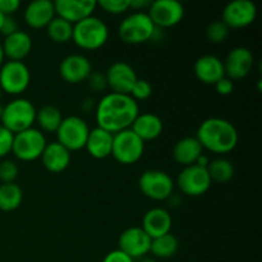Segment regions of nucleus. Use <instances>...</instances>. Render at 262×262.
Here are the masks:
<instances>
[{
    "instance_id": "1",
    "label": "nucleus",
    "mask_w": 262,
    "mask_h": 262,
    "mask_svg": "<svg viewBox=\"0 0 262 262\" xmlns=\"http://www.w3.org/2000/svg\"><path fill=\"white\" fill-rule=\"evenodd\" d=\"M138 114V102L129 95L109 92L96 105L97 127L113 135L129 129Z\"/></svg>"
},
{
    "instance_id": "2",
    "label": "nucleus",
    "mask_w": 262,
    "mask_h": 262,
    "mask_svg": "<svg viewBox=\"0 0 262 262\" xmlns=\"http://www.w3.org/2000/svg\"><path fill=\"white\" fill-rule=\"evenodd\" d=\"M196 138L201 143L202 148L217 155L234 150L239 140L238 130L233 123L217 117L204 120L197 129Z\"/></svg>"
},
{
    "instance_id": "3",
    "label": "nucleus",
    "mask_w": 262,
    "mask_h": 262,
    "mask_svg": "<svg viewBox=\"0 0 262 262\" xmlns=\"http://www.w3.org/2000/svg\"><path fill=\"white\" fill-rule=\"evenodd\" d=\"M107 38H109V28L106 23L95 15L84 18L73 25L72 40L83 50L91 51L101 49L106 43Z\"/></svg>"
},
{
    "instance_id": "4",
    "label": "nucleus",
    "mask_w": 262,
    "mask_h": 262,
    "mask_svg": "<svg viewBox=\"0 0 262 262\" xmlns=\"http://www.w3.org/2000/svg\"><path fill=\"white\" fill-rule=\"evenodd\" d=\"M36 107L30 100L17 97L4 106L2 115V125L17 135L32 128L36 122Z\"/></svg>"
},
{
    "instance_id": "5",
    "label": "nucleus",
    "mask_w": 262,
    "mask_h": 262,
    "mask_svg": "<svg viewBox=\"0 0 262 262\" xmlns=\"http://www.w3.org/2000/svg\"><path fill=\"white\" fill-rule=\"evenodd\" d=\"M155 25L146 12H135L120 22L118 33L120 40L129 45H140L152 38Z\"/></svg>"
},
{
    "instance_id": "6",
    "label": "nucleus",
    "mask_w": 262,
    "mask_h": 262,
    "mask_svg": "<svg viewBox=\"0 0 262 262\" xmlns=\"http://www.w3.org/2000/svg\"><path fill=\"white\" fill-rule=\"evenodd\" d=\"M143 152L145 142L130 128L114 135L112 155L119 164L132 165L142 158Z\"/></svg>"
},
{
    "instance_id": "7",
    "label": "nucleus",
    "mask_w": 262,
    "mask_h": 262,
    "mask_svg": "<svg viewBox=\"0 0 262 262\" xmlns=\"http://www.w3.org/2000/svg\"><path fill=\"white\" fill-rule=\"evenodd\" d=\"M56 142L60 143L61 146L68 151H78L84 148L89 138L90 128L86 120L82 119L78 115H69V117L63 118L58 130H56Z\"/></svg>"
},
{
    "instance_id": "8",
    "label": "nucleus",
    "mask_w": 262,
    "mask_h": 262,
    "mask_svg": "<svg viewBox=\"0 0 262 262\" xmlns=\"http://www.w3.org/2000/svg\"><path fill=\"white\" fill-rule=\"evenodd\" d=\"M46 138L40 129L30 128L14 135L12 152L20 161H33L41 158L45 150Z\"/></svg>"
},
{
    "instance_id": "9",
    "label": "nucleus",
    "mask_w": 262,
    "mask_h": 262,
    "mask_svg": "<svg viewBox=\"0 0 262 262\" xmlns=\"http://www.w3.org/2000/svg\"><path fill=\"white\" fill-rule=\"evenodd\" d=\"M31 82L30 68L23 61L8 60L0 67V89L9 95H20Z\"/></svg>"
},
{
    "instance_id": "10",
    "label": "nucleus",
    "mask_w": 262,
    "mask_h": 262,
    "mask_svg": "<svg viewBox=\"0 0 262 262\" xmlns=\"http://www.w3.org/2000/svg\"><path fill=\"white\" fill-rule=\"evenodd\" d=\"M138 187L147 199L154 201H165L173 194L174 182L163 170H146L138 179Z\"/></svg>"
},
{
    "instance_id": "11",
    "label": "nucleus",
    "mask_w": 262,
    "mask_h": 262,
    "mask_svg": "<svg viewBox=\"0 0 262 262\" xmlns=\"http://www.w3.org/2000/svg\"><path fill=\"white\" fill-rule=\"evenodd\" d=\"M177 184L182 193L186 196L199 197L209 191L211 187V178L206 168H201L193 164V165L186 166L179 173Z\"/></svg>"
},
{
    "instance_id": "12",
    "label": "nucleus",
    "mask_w": 262,
    "mask_h": 262,
    "mask_svg": "<svg viewBox=\"0 0 262 262\" xmlns=\"http://www.w3.org/2000/svg\"><path fill=\"white\" fill-rule=\"evenodd\" d=\"M148 15L155 27L169 28L182 22L184 17V7L177 0H155L148 8Z\"/></svg>"
},
{
    "instance_id": "13",
    "label": "nucleus",
    "mask_w": 262,
    "mask_h": 262,
    "mask_svg": "<svg viewBox=\"0 0 262 262\" xmlns=\"http://www.w3.org/2000/svg\"><path fill=\"white\" fill-rule=\"evenodd\" d=\"M257 15L256 4L251 0H233L222 13V20L229 28H245L252 25Z\"/></svg>"
},
{
    "instance_id": "14",
    "label": "nucleus",
    "mask_w": 262,
    "mask_h": 262,
    "mask_svg": "<svg viewBox=\"0 0 262 262\" xmlns=\"http://www.w3.org/2000/svg\"><path fill=\"white\" fill-rule=\"evenodd\" d=\"M107 87L114 94L129 95L138 77L136 71L125 61H115L107 68L106 73Z\"/></svg>"
},
{
    "instance_id": "15",
    "label": "nucleus",
    "mask_w": 262,
    "mask_h": 262,
    "mask_svg": "<svg viewBox=\"0 0 262 262\" xmlns=\"http://www.w3.org/2000/svg\"><path fill=\"white\" fill-rule=\"evenodd\" d=\"M224 64L225 77L232 81L243 79L250 74L253 68V54L245 46H237L228 53Z\"/></svg>"
},
{
    "instance_id": "16",
    "label": "nucleus",
    "mask_w": 262,
    "mask_h": 262,
    "mask_svg": "<svg viewBox=\"0 0 262 262\" xmlns=\"http://www.w3.org/2000/svg\"><path fill=\"white\" fill-rule=\"evenodd\" d=\"M118 245L122 252L130 258H141L150 252L151 238L140 227H130L119 235Z\"/></svg>"
},
{
    "instance_id": "17",
    "label": "nucleus",
    "mask_w": 262,
    "mask_h": 262,
    "mask_svg": "<svg viewBox=\"0 0 262 262\" xmlns=\"http://www.w3.org/2000/svg\"><path fill=\"white\" fill-rule=\"evenodd\" d=\"M97 7L95 0H56L54 2L56 17L76 25L79 20L94 14Z\"/></svg>"
},
{
    "instance_id": "18",
    "label": "nucleus",
    "mask_w": 262,
    "mask_h": 262,
    "mask_svg": "<svg viewBox=\"0 0 262 262\" xmlns=\"http://www.w3.org/2000/svg\"><path fill=\"white\" fill-rule=\"evenodd\" d=\"M92 72L91 61L81 54H71L60 61L59 74L66 82L77 84L84 82Z\"/></svg>"
},
{
    "instance_id": "19",
    "label": "nucleus",
    "mask_w": 262,
    "mask_h": 262,
    "mask_svg": "<svg viewBox=\"0 0 262 262\" xmlns=\"http://www.w3.org/2000/svg\"><path fill=\"white\" fill-rule=\"evenodd\" d=\"M23 18L31 28H35V30L46 28L49 23L55 18L54 2H50V0L31 2L23 12Z\"/></svg>"
},
{
    "instance_id": "20",
    "label": "nucleus",
    "mask_w": 262,
    "mask_h": 262,
    "mask_svg": "<svg viewBox=\"0 0 262 262\" xmlns=\"http://www.w3.org/2000/svg\"><path fill=\"white\" fill-rule=\"evenodd\" d=\"M171 224H173V220L165 209L154 207L145 214L141 228L151 239H155V238L170 233Z\"/></svg>"
},
{
    "instance_id": "21",
    "label": "nucleus",
    "mask_w": 262,
    "mask_h": 262,
    "mask_svg": "<svg viewBox=\"0 0 262 262\" xmlns=\"http://www.w3.org/2000/svg\"><path fill=\"white\" fill-rule=\"evenodd\" d=\"M194 74L205 84H215L225 77L224 64L215 55H202L194 63Z\"/></svg>"
},
{
    "instance_id": "22",
    "label": "nucleus",
    "mask_w": 262,
    "mask_h": 262,
    "mask_svg": "<svg viewBox=\"0 0 262 262\" xmlns=\"http://www.w3.org/2000/svg\"><path fill=\"white\" fill-rule=\"evenodd\" d=\"M4 56L8 60L22 61L32 49V38L25 31L18 30L17 32L7 36L2 42Z\"/></svg>"
},
{
    "instance_id": "23",
    "label": "nucleus",
    "mask_w": 262,
    "mask_h": 262,
    "mask_svg": "<svg viewBox=\"0 0 262 262\" xmlns=\"http://www.w3.org/2000/svg\"><path fill=\"white\" fill-rule=\"evenodd\" d=\"M40 159L46 170L50 173H61L71 164V151L55 141L46 145Z\"/></svg>"
},
{
    "instance_id": "24",
    "label": "nucleus",
    "mask_w": 262,
    "mask_h": 262,
    "mask_svg": "<svg viewBox=\"0 0 262 262\" xmlns=\"http://www.w3.org/2000/svg\"><path fill=\"white\" fill-rule=\"evenodd\" d=\"M130 129L143 141H152L160 137L164 129V123L154 113H142L138 114L135 119L133 124L130 125Z\"/></svg>"
},
{
    "instance_id": "25",
    "label": "nucleus",
    "mask_w": 262,
    "mask_h": 262,
    "mask_svg": "<svg viewBox=\"0 0 262 262\" xmlns=\"http://www.w3.org/2000/svg\"><path fill=\"white\" fill-rule=\"evenodd\" d=\"M113 138H114L113 133L96 127L94 129H90L89 138H87L84 147L92 158L99 159V160L106 159L107 156L112 155Z\"/></svg>"
},
{
    "instance_id": "26",
    "label": "nucleus",
    "mask_w": 262,
    "mask_h": 262,
    "mask_svg": "<svg viewBox=\"0 0 262 262\" xmlns=\"http://www.w3.org/2000/svg\"><path fill=\"white\" fill-rule=\"evenodd\" d=\"M204 154L201 143L196 137H184L177 141L173 147V158L184 168L196 164L197 159Z\"/></svg>"
},
{
    "instance_id": "27",
    "label": "nucleus",
    "mask_w": 262,
    "mask_h": 262,
    "mask_svg": "<svg viewBox=\"0 0 262 262\" xmlns=\"http://www.w3.org/2000/svg\"><path fill=\"white\" fill-rule=\"evenodd\" d=\"M61 120H63V117H61L60 110L54 105H43L36 113V122L43 132L55 133Z\"/></svg>"
},
{
    "instance_id": "28",
    "label": "nucleus",
    "mask_w": 262,
    "mask_h": 262,
    "mask_svg": "<svg viewBox=\"0 0 262 262\" xmlns=\"http://www.w3.org/2000/svg\"><path fill=\"white\" fill-rule=\"evenodd\" d=\"M22 200L23 192L18 184H0V210L2 211H14L20 206Z\"/></svg>"
},
{
    "instance_id": "29",
    "label": "nucleus",
    "mask_w": 262,
    "mask_h": 262,
    "mask_svg": "<svg viewBox=\"0 0 262 262\" xmlns=\"http://www.w3.org/2000/svg\"><path fill=\"white\" fill-rule=\"evenodd\" d=\"M178 239L171 233L151 239L150 252L158 258H170L178 251Z\"/></svg>"
},
{
    "instance_id": "30",
    "label": "nucleus",
    "mask_w": 262,
    "mask_h": 262,
    "mask_svg": "<svg viewBox=\"0 0 262 262\" xmlns=\"http://www.w3.org/2000/svg\"><path fill=\"white\" fill-rule=\"evenodd\" d=\"M206 169L210 178H211V182L215 181L217 183H227L234 176V166L228 159L224 158H217L211 160Z\"/></svg>"
},
{
    "instance_id": "31",
    "label": "nucleus",
    "mask_w": 262,
    "mask_h": 262,
    "mask_svg": "<svg viewBox=\"0 0 262 262\" xmlns=\"http://www.w3.org/2000/svg\"><path fill=\"white\" fill-rule=\"evenodd\" d=\"M46 32L51 41L56 43H66L72 40L73 36V25L61 18L56 17L46 27Z\"/></svg>"
},
{
    "instance_id": "32",
    "label": "nucleus",
    "mask_w": 262,
    "mask_h": 262,
    "mask_svg": "<svg viewBox=\"0 0 262 262\" xmlns=\"http://www.w3.org/2000/svg\"><path fill=\"white\" fill-rule=\"evenodd\" d=\"M229 31L230 28L222 19L214 20L207 26L206 37L211 43H222L229 36Z\"/></svg>"
},
{
    "instance_id": "33",
    "label": "nucleus",
    "mask_w": 262,
    "mask_h": 262,
    "mask_svg": "<svg viewBox=\"0 0 262 262\" xmlns=\"http://www.w3.org/2000/svg\"><path fill=\"white\" fill-rule=\"evenodd\" d=\"M101 9L110 14H123L130 8V0H99L97 3Z\"/></svg>"
},
{
    "instance_id": "34",
    "label": "nucleus",
    "mask_w": 262,
    "mask_h": 262,
    "mask_svg": "<svg viewBox=\"0 0 262 262\" xmlns=\"http://www.w3.org/2000/svg\"><path fill=\"white\" fill-rule=\"evenodd\" d=\"M18 173H19V169L14 161L3 160L0 163V181L3 183H14Z\"/></svg>"
},
{
    "instance_id": "35",
    "label": "nucleus",
    "mask_w": 262,
    "mask_h": 262,
    "mask_svg": "<svg viewBox=\"0 0 262 262\" xmlns=\"http://www.w3.org/2000/svg\"><path fill=\"white\" fill-rule=\"evenodd\" d=\"M151 94H152V86L150 84V82L146 81V79L138 78L135 86H133L132 91H130L129 96L138 102L147 100L151 96Z\"/></svg>"
},
{
    "instance_id": "36",
    "label": "nucleus",
    "mask_w": 262,
    "mask_h": 262,
    "mask_svg": "<svg viewBox=\"0 0 262 262\" xmlns=\"http://www.w3.org/2000/svg\"><path fill=\"white\" fill-rule=\"evenodd\" d=\"M13 138H14V135L0 124V159L5 158L8 154L12 152Z\"/></svg>"
},
{
    "instance_id": "37",
    "label": "nucleus",
    "mask_w": 262,
    "mask_h": 262,
    "mask_svg": "<svg viewBox=\"0 0 262 262\" xmlns=\"http://www.w3.org/2000/svg\"><path fill=\"white\" fill-rule=\"evenodd\" d=\"M86 81L90 89L94 92H102L107 89L106 77H105L104 73H100V72H91V74H90Z\"/></svg>"
},
{
    "instance_id": "38",
    "label": "nucleus",
    "mask_w": 262,
    "mask_h": 262,
    "mask_svg": "<svg viewBox=\"0 0 262 262\" xmlns=\"http://www.w3.org/2000/svg\"><path fill=\"white\" fill-rule=\"evenodd\" d=\"M214 86L217 94L222 95V96H228V95L232 94L233 90H234L233 81L228 78V77H224V78H222L220 81H217Z\"/></svg>"
},
{
    "instance_id": "39",
    "label": "nucleus",
    "mask_w": 262,
    "mask_h": 262,
    "mask_svg": "<svg viewBox=\"0 0 262 262\" xmlns=\"http://www.w3.org/2000/svg\"><path fill=\"white\" fill-rule=\"evenodd\" d=\"M17 31H18L17 20H15L12 15H5L4 20H3L2 28H0V33H3V35L7 37V36L12 35V33L17 32Z\"/></svg>"
},
{
    "instance_id": "40",
    "label": "nucleus",
    "mask_w": 262,
    "mask_h": 262,
    "mask_svg": "<svg viewBox=\"0 0 262 262\" xmlns=\"http://www.w3.org/2000/svg\"><path fill=\"white\" fill-rule=\"evenodd\" d=\"M19 0H0V12L4 15H12L19 9Z\"/></svg>"
},
{
    "instance_id": "41",
    "label": "nucleus",
    "mask_w": 262,
    "mask_h": 262,
    "mask_svg": "<svg viewBox=\"0 0 262 262\" xmlns=\"http://www.w3.org/2000/svg\"><path fill=\"white\" fill-rule=\"evenodd\" d=\"M102 262H135V260L120 250H114L105 256Z\"/></svg>"
},
{
    "instance_id": "42",
    "label": "nucleus",
    "mask_w": 262,
    "mask_h": 262,
    "mask_svg": "<svg viewBox=\"0 0 262 262\" xmlns=\"http://www.w3.org/2000/svg\"><path fill=\"white\" fill-rule=\"evenodd\" d=\"M151 0H130V8L136 9L137 12H143L145 9H148L151 5Z\"/></svg>"
},
{
    "instance_id": "43",
    "label": "nucleus",
    "mask_w": 262,
    "mask_h": 262,
    "mask_svg": "<svg viewBox=\"0 0 262 262\" xmlns=\"http://www.w3.org/2000/svg\"><path fill=\"white\" fill-rule=\"evenodd\" d=\"M95 106V100L91 99V97H87V99L83 100V102H82V109L84 110V112H87V110H92V107Z\"/></svg>"
},
{
    "instance_id": "44",
    "label": "nucleus",
    "mask_w": 262,
    "mask_h": 262,
    "mask_svg": "<svg viewBox=\"0 0 262 262\" xmlns=\"http://www.w3.org/2000/svg\"><path fill=\"white\" fill-rule=\"evenodd\" d=\"M209 163H210V159L207 158L206 155H204V154H202V155L200 156L199 159H197L196 165L201 166V168H207V165H209Z\"/></svg>"
},
{
    "instance_id": "45",
    "label": "nucleus",
    "mask_w": 262,
    "mask_h": 262,
    "mask_svg": "<svg viewBox=\"0 0 262 262\" xmlns=\"http://www.w3.org/2000/svg\"><path fill=\"white\" fill-rule=\"evenodd\" d=\"M4 51H3V46H2V42H0V67L3 66V63H4Z\"/></svg>"
},
{
    "instance_id": "46",
    "label": "nucleus",
    "mask_w": 262,
    "mask_h": 262,
    "mask_svg": "<svg viewBox=\"0 0 262 262\" xmlns=\"http://www.w3.org/2000/svg\"><path fill=\"white\" fill-rule=\"evenodd\" d=\"M4 14H2V12H0V28H2V25H3V20H4Z\"/></svg>"
},
{
    "instance_id": "47",
    "label": "nucleus",
    "mask_w": 262,
    "mask_h": 262,
    "mask_svg": "<svg viewBox=\"0 0 262 262\" xmlns=\"http://www.w3.org/2000/svg\"><path fill=\"white\" fill-rule=\"evenodd\" d=\"M3 110H4V106L0 104V119H2V115H3Z\"/></svg>"
},
{
    "instance_id": "48",
    "label": "nucleus",
    "mask_w": 262,
    "mask_h": 262,
    "mask_svg": "<svg viewBox=\"0 0 262 262\" xmlns=\"http://www.w3.org/2000/svg\"><path fill=\"white\" fill-rule=\"evenodd\" d=\"M2 95H3V91H2V89H0V100H2Z\"/></svg>"
},
{
    "instance_id": "49",
    "label": "nucleus",
    "mask_w": 262,
    "mask_h": 262,
    "mask_svg": "<svg viewBox=\"0 0 262 262\" xmlns=\"http://www.w3.org/2000/svg\"><path fill=\"white\" fill-rule=\"evenodd\" d=\"M145 262H154V261L152 260H146Z\"/></svg>"
}]
</instances>
